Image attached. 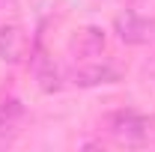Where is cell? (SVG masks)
I'll return each mask as SVG.
<instances>
[{"mask_svg": "<svg viewBox=\"0 0 155 152\" xmlns=\"http://www.w3.org/2000/svg\"><path fill=\"white\" fill-rule=\"evenodd\" d=\"M107 134L119 143H140L149 134V122L134 111H119V114L107 116Z\"/></svg>", "mask_w": 155, "mask_h": 152, "instance_id": "6da1fadb", "label": "cell"}, {"mask_svg": "<svg viewBox=\"0 0 155 152\" xmlns=\"http://www.w3.org/2000/svg\"><path fill=\"white\" fill-rule=\"evenodd\" d=\"M30 39L27 33L21 30L18 24H6V27H0V60L3 63H9V66H15V63H24V60L30 57Z\"/></svg>", "mask_w": 155, "mask_h": 152, "instance_id": "7a4b0ae2", "label": "cell"}, {"mask_svg": "<svg viewBox=\"0 0 155 152\" xmlns=\"http://www.w3.org/2000/svg\"><path fill=\"white\" fill-rule=\"evenodd\" d=\"M122 75L110 63H84L72 72V84L75 87H107V84H119Z\"/></svg>", "mask_w": 155, "mask_h": 152, "instance_id": "3957f363", "label": "cell"}, {"mask_svg": "<svg viewBox=\"0 0 155 152\" xmlns=\"http://www.w3.org/2000/svg\"><path fill=\"white\" fill-rule=\"evenodd\" d=\"M114 27H116V36L122 39V42H128V45H143V42H149V39H152V30H155L152 21L140 18L137 12H122V15H116Z\"/></svg>", "mask_w": 155, "mask_h": 152, "instance_id": "277c9868", "label": "cell"}, {"mask_svg": "<svg viewBox=\"0 0 155 152\" xmlns=\"http://www.w3.org/2000/svg\"><path fill=\"white\" fill-rule=\"evenodd\" d=\"M104 45H107V36H104V30H98V27H84V30H78L75 36H72V54L81 60H93L98 57L101 51H104Z\"/></svg>", "mask_w": 155, "mask_h": 152, "instance_id": "5b68a950", "label": "cell"}, {"mask_svg": "<svg viewBox=\"0 0 155 152\" xmlns=\"http://www.w3.org/2000/svg\"><path fill=\"white\" fill-rule=\"evenodd\" d=\"M30 63H33V72H36L39 87H42L45 93L60 90V75H57V69H54V63L45 57V54H33V51H30Z\"/></svg>", "mask_w": 155, "mask_h": 152, "instance_id": "8992f818", "label": "cell"}, {"mask_svg": "<svg viewBox=\"0 0 155 152\" xmlns=\"http://www.w3.org/2000/svg\"><path fill=\"white\" fill-rule=\"evenodd\" d=\"M24 114V107H21L18 98H6V101H0V134L12 131V125L21 119Z\"/></svg>", "mask_w": 155, "mask_h": 152, "instance_id": "52a82bcc", "label": "cell"}, {"mask_svg": "<svg viewBox=\"0 0 155 152\" xmlns=\"http://www.w3.org/2000/svg\"><path fill=\"white\" fill-rule=\"evenodd\" d=\"M18 6V0H0V12H12Z\"/></svg>", "mask_w": 155, "mask_h": 152, "instance_id": "ba28073f", "label": "cell"}]
</instances>
